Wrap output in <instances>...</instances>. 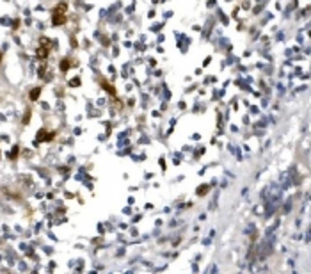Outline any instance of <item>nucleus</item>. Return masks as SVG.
<instances>
[{"label": "nucleus", "instance_id": "obj_1", "mask_svg": "<svg viewBox=\"0 0 311 274\" xmlns=\"http://www.w3.org/2000/svg\"><path fill=\"white\" fill-rule=\"evenodd\" d=\"M68 22V16L66 14H52V23H54L55 27L57 25H64Z\"/></svg>", "mask_w": 311, "mask_h": 274}, {"label": "nucleus", "instance_id": "obj_2", "mask_svg": "<svg viewBox=\"0 0 311 274\" xmlns=\"http://www.w3.org/2000/svg\"><path fill=\"white\" fill-rule=\"evenodd\" d=\"M101 87H103V89L107 91L108 95H116V87H114L112 84H108L105 79H101Z\"/></svg>", "mask_w": 311, "mask_h": 274}, {"label": "nucleus", "instance_id": "obj_3", "mask_svg": "<svg viewBox=\"0 0 311 274\" xmlns=\"http://www.w3.org/2000/svg\"><path fill=\"white\" fill-rule=\"evenodd\" d=\"M48 54H50V50H48V48H45V46H39V48L36 50V57H38V59H46Z\"/></svg>", "mask_w": 311, "mask_h": 274}, {"label": "nucleus", "instance_id": "obj_4", "mask_svg": "<svg viewBox=\"0 0 311 274\" xmlns=\"http://www.w3.org/2000/svg\"><path fill=\"white\" fill-rule=\"evenodd\" d=\"M66 11H68V4H59V5H55V9H54V13L52 14H66Z\"/></svg>", "mask_w": 311, "mask_h": 274}, {"label": "nucleus", "instance_id": "obj_5", "mask_svg": "<svg viewBox=\"0 0 311 274\" xmlns=\"http://www.w3.org/2000/svg\"><path fill=\"white\" fill-rule=\"evenodd\" d=\"M39 95H41V87H34V89L30 91V100L36 102V100L39 98Z\"/></svg>", "mask_w": 311, "mask_h": 274}, {"label": "nucleus", "instance_id": "obj_6", "mask_svg": "<svg viewBox=\"0 0 311 274\" xmlns=\"http://www.w3.org/2000/svg\"><path fill=\"white\" fill-rule=\"evenodd\" d=\"M41 46H45V48H48V50H52V41L48 39V38H41L39 39Z\"/></svg>", "mask_w": 311, "mask_h": 274}, {"label": "nucleus", "instance_id": "obj_7", "mask_svg": "<svg viewBox=\"0 0 311 274\" xmlns=\"http://www.w3.org/2000/svg\"><path fill=\"white\" fill-rule=\"evenodd\" d=\"M68 69H69V61H68V59H62V61H61V71H62V73H66Z\"/></svg>", "mask_w": 311, "mask_h": 274}, {"label": "nucleus", "instance_id": "obj_8", "mask_svg": "<svg viewBox=\"0 0 311 274\" xmlns=\"http://www.w3.org/2000/svg\"><path fill=\"white\" fill-rule=\"evenodd\" d=\"M30 114H32L30 110H27V112H25V116H23V119H22V123H23V125H27L28 121H30Z\"/></svg>", "mask_w": 311, "mask_h": 274}, {"label": "nucleus", "instance_id": "obj_9", "mask_svg": "<svg viewBox=\"0 0 311 274\" xmlns=\"http://www.w3.org/2000/svg\"><path fill=\"white\" fill-rule=\"evenodd\" d=\"M208 189H210V187H208V185H204V187H201V189H197V194H199V196H204V194L208 192Z\"/></svg>", "mask_w": 311, "mask_h": 274}, {"label": "nucleus", "instance_id": "obj_10", "mask_svg": "<svg viewBox=\"0 0 311 274\" xmlns=\"http://www.w3.org/2000/svg\"><path fill=\"white\" fill-rule=\"evenodd\" d=\"M18 151H20V148H18V146H14L13 151H11V157H9V159H13V160H14V159H16V155H18Z\"/></svg>", "mask_w": 311, "mask_h": 274}, {"label": "nucleus", "instance_id": "obj_11", "mask_svg": "<svg viewBox=\"0 0 311 274\" xmlns=\"http://www.w3.org/2000/svg\"><path fill=\"white\" fill-rule=\"evenodd\" d=\"M69 84H73V87H77V85H80V79H73Z\"/></svg>", "mask_w": 311, "mask_h": 274}, {"label": "nucleus", "instance_id": "obj_12", "mask_svg": "<svg viewBox=\"0 0 311 274\" xmlns=\"http://www.w3.org/2000/svg\"><path fill=\"white\" fill-rule=\"evenodd\" d=\"M45 69H46V68H45V66H41V68H39V73H38L39 77H43V73H45Z\"/></svg>", "mask_w": 311, "mask_h": 274}, {"label": "nucleus", "instance_id": "obj_13", "mask_svg": "<svg viewBox=\"0 0 311 274\" xmlns=\"http://www.w3.org/2000/svg\"><path fill=\"white\" fill-rule=\"evenodd\" d=\"M0 61H2V52H0Z\"/></svg>", "mask_w": 311, "mask_h": 274}]
</instances>
